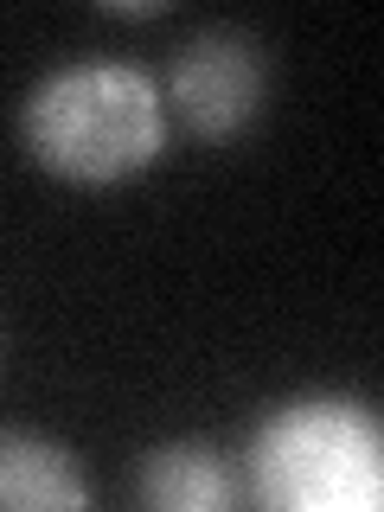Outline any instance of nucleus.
Wrapping results in <instances>:
<instances>
[{
    "label": "nucleus",
    "instance_id": "obj_1",
    "mask_svg": "<svg viewBox=\"0 0 384 512\" xmlns=\"http://www.w3.org/2000/svg\"><path fill=\"white\" fill-rule=\"evenodd\" d=\"M26 154L71 186H122L167 154V96L141 64L77 58L26 90Z\"/></svg>",
    "mask_w": 384,
    "mask_h": 512
},
{
    "label": "nucleus",
    "instance_id": "obj_2",
    "mask_svg": "<svg viewBox=\"0 0 384 512\" xmlns=\"http://www.w3.org/2000/svg\"><path fill=\"white\" fill-rule=\"evenodd\" d=\"M250 493L269 512H378L384 423L359 397H288L250 436Z\"/></svg>",
    "mask_w": 384,
    "mask_h": 512
},
{
    "label": "nucleus",
    "instance_id": "obj_3",
    "mask_svg": "<svg viewBox=\"0 0 384 512\" xmlns=\"http://www.w3.org/2000/svg\"><path fill=\"white\" fill-rule=\"evenodd\" d=\"M167 116H180L199 141H237L263 116L269 58L244 26H205L167 64Z\"/></svg>",
    "mask_w": 384,
    "mask_h": 512
},
{
    "label": "nucleus",
    "instance_id": "obj_4",
    "mask_svg": "<svg viewBox=\"0 0 384 512\" xmlns=\"http://www.w3.org/2000/svg\"><path fill=\"white\" fill-rule=\"evenodd\" d=\"M90 480L77 455L32 429H0V512H84Z\"/></svg>",
    "mask_w": 384,
    "mask_h": 512
},
{
    "label": "nucleus",
    "instance_id": "obj_5",
    "mask_svg": "<svg viewBox=\"0 0 384 512\" xmlns=\"http://www.w3.org/2000/svg\"><path fill=\"white\" fill-rule=\"evenodd\" d=\"M135 487L154 512H224L244 500L231 461L218 455L212 442H167L148 448L135 468Z\"/></svg>",
    "mask_w": 384,
    "mask_h": 512
},
{
    "label": "nucleus",
    "instance_id": "obj_6",
    "mask_svg": "<svg viewBox=\"0 0 384 512\" xmlns=\"http://www.w3.org/2000/svg\"><path fill=\"white\" fill-rule=\"evenodd\" d=\"M103 13H122V20H154V13H167V0H103Z\"/></svg>",
    "mask_w": 384,
    "mask_h": 512
}]
</instances>
